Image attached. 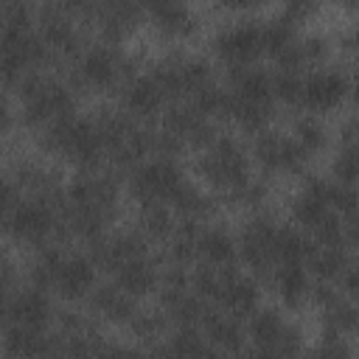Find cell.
<instances>
[{
  "mask_svg": "<svg viewBox=\"0 0 359 359\" xmlns=\"http://www.w3.org/2000/svg\"><path fill=\"white\" fill-rule=\"evenodd\" d=\"M182 185H185L182 182V174L168 160L146 163L132 177V188L137 191L140 199H146V205H160L163 199H174Z\"/></svg>",
  "mask_w": 359,
  "mask_h": 359,
  "instance_id": "6da1fadb",
  "label": "cell"
},
{
  "mask_svg": "<svg viewBox=\"0 0 359 359\" xmlns=\"http://www.w3.org/2000/svg\"><path fill=\"white\" fill-rule=\"evenodd\" d=\"M22 90H25V115L34 123L59 121L70 112V93L56 81H28Z\"/></svg>",
  "mask_w": 359,
  "mask_h": 359,
  "instance_id": "7a4b0ae2",
  "label": "cell"
},
{
  "mask_svg": "<svg viewBox=\"0 0 359 359\" xmlns=\"http://www.w3.org/2000/svg\"><path fill=\"white\" fill-rule=\"evenodd\" d=\"M202 171L216 182V185H227V188H241L247 182V165H244V154L241 149L233 143V140H219L205 163H202Z\"/></svg>",
  "mask_w": 359,
  "mask_h": 359,
  "instance_id": "3957f363",
  "label": "cell"
},
{
  "mask_svg": "<svg viewBox=\"0 0 359 359\" xmlns=\"http://www.w3.org/2000/svg\"><path fill=\"white\" fill-rule=\"evenodd\" d=\"M6 219H8V227H11L17 236L34 238V241L42 238V236L50 230V224H53L50 208L42 205V202H20V205H14V208L6 213Z\"/></svg>",
  "mask_w": 359,
  "mask_h": 359,
  "instance_id": "277c9868",
  "label": "cell"
},
{
  "mask_svg": "<svg viewBox=\"0 0 359 359\" xmlns=\"http://www.w3.org/2000/svg\"><path fill=\"white\" fill-rule=\"evenodd\" d=\"M216 45L219 50L233 59V62H244L250 59L261 45H264V36H261V28L252 25V22H238V25H230L224 28L219 36H216Z\"/></svg>",
  "mask_w": 359,
  "mask_h": 359,
  "instance_id": "5b68a950",
  "label": "cell"
},
{
  "mask_svg": "<svg viewBox=\"0 0 359 359\" xmlns=\"http://www.w3.org/2000/svg\"><path fill=\"white\" fill-rule=\"evenodd\" d=\"M342 93H345V79L339 73H331V70L311 73L303 81V101L311 109H328V107H334L342 98Z\"/></svg>",
  "mask_w": 359,
  "mask_h": 359,
  "instance_id": "8992f818",
  "label": "cell"
},
{
  "mask_svg": "<svg viewBox=\"0 0 359 359\" xmlns=\"http://www.w3.org/2000/svg\"><path fill=\"white\" fill-rule=\"evenodd\" d=\"M48 300L39 292H17L6 300V314L11 320V325H31L39 328L48 320Z\"/></svg>",
  "mask_w": 359,
  "mask_h": 359,
  "instance_id": "52a82bcc",
  "label": "cell"
},
{
  "mask_svg": "<svg viewBox=\"0 0 359 359\" xmlns=\"http://www.w3.org/2000/svg\"><path fill=\"white\" fill-rule=\"evenodd\" d=\"M6 351L14 359H45L50 356V342L39 328L31 325H8L6 331Z\"/></svg>",
  "mask_w": 359,
  "mask_h": 359,
  "instance_id": "ba28073f",
  "label": "cell"
},
{
  "mask_svg": "<svg viewBox=\"0 0 359 359\" xmlns=\"http://www.w3.org/2000/svg\"><path fill=\"white\" fill-rule=\"evenodd\" d=\"M93 283V264L81 255H73L67 261H62V269H59V280L56 286L62 289V294L67 297H79L90 289Z\"/></svg>",
  "mask_w": 359,
  "mask_h": 359,
  "instance_id": "9c48e42d",
  "label": "cell"
},
{
  "mask_svg": "<svg viewBox=\"0 0 359 359\" xmlns=\"http://www.w3.org/2000/svg\"><path fill=\"white\" fill-rule=\"evenodd\" d=\"M163 101V90L157 87V81L151 76H137L135 81H129L126 87V107L137 115H149L160 107Z\"/></svg>",
  "mask_w": 359,
  "mask_h": 359,
  "instance_id": "30bf717a",
  "label": "cell"
},
{
  "mask_svg": "<svg viewBox=\"0 0 359 359\" xmlns=\"http://www.w3.org/2000/svg\"><path fill=\"white\" fill-rule=\"evenodd\" d=\"M314 250L317 247L292 227H283L275 233V258L280 264H300L303 258H311Z\"/></svg>",
  "mask_w": 359,
  "mask_h": 359,
  "instance_id": "8fae6325",
  "label": "cell"
},
{
  "mask_svg": "<svg viewBox=\"0 0 359 359\" xmlns=\"http://www.w3.org/2000/svg\"><path fill=\"white\" fill-rule=\"evenodd\" d=\"M222 278L224 280H222V297L219 300L233 311H250L255 303V283L236 275V272H227V275L222 272Z\"/></svg>",
  "mask_w": 359,
  "mask_h": 359,
  "instance_id": "7c38bea8",
  "label": "cell"
},
{
  "mask_svg": "<svg viewBox=\"0 0 359 359\" xmlns=\"http://www.w3.org/2000/svg\"><path fill=\"white\" fill-rule=\"evenodd\" d=\"M81 73L95 84H109L118 73V56L109 48H93L81 59Z\"/></svg>",
  "mask_w": 359,
  "mask_h": 359,
  "instance_id": "4fadbf2b",
  "label": "cell"
},
{
  "mask_svg": "<svg viewBox=\"0 0 359 359\" xmlns=\"http://www.w3.org/2000/svg\"><path fill=\"white\" fill-rule=\"evenodd\" d=\"M269 93H272V79L261 70H247L241 67L236 73V95L247 98V101H258V104H269Z\"/></svg>",
  "mask_w": 359,
  "mask_h": 359,
  "instance_id": "5bb4252c",
  "label": "cell"
},
{
  "mask_svg": "<svg viewBox=\"0 0 359 359\" xmlns=\"http://www.w3.org/2000/svg\"><path fill=\"white\" fill-rule=\"evenodd\" d=\"M118 286H121L123 292L140 294V292H146V289L154 286V272H151V266H149L143 258L126 261V264L118 266Z\"/></svg>",
  "mask_w": 359,
  "mask_h": 359,
  "instance_id": "9a60e30c",
  "label": "cell"
},
{
  "mask_svg": "<svg viewBox=\"0 0 359 359\" xmlns=\"http://www.w3.org/2000/svg\"><path fill=\"white\" fill-rule=\"evenodd\" d=\"M95 306L107 317H115V320H126L135 314V303L129 300V294L121 286H101L95 292Z\"/></svg>",
  "mask_w": 359,
  "mask_h": 359,
  "instance_id": "2e32d148",
  "label": "cell"
},
{
  "mask_svg": "<svg viewBox=\"0 0 359 359\" xmlns=\"http://www.w3.org/2000/svg\"><path fill=\"white\" fill-rule=\"evenodd\" d=\"M196 247L213 264H224V261L233 258V241H230V236L224 230H205L196 238Z\"/></svg>",
  "mask_w": 359,
  "mask_h": 359,
  "instance_id": "e0dca14e",
  "label": "cell"
},
{
  "mask_svg": "<svg viewBox=\"0 0 359 359\" xmlns=\"http://www.w3.org/2000/svg\"><path fill=\"white\" fill-rule=\"evenodd\" d=\"M205 323H208V334L213 337L216 345H222V348H238V342H241V328H238V323H236L233 317L208 311Z\"/></svg>",
  "mask_w": 359,
  "mask_h": 359,
  "instance_id": "ac0fdd59",
  "label": "cell"
},
{
  "mask_svg": "<svg viewBox=\"0 0 359 359\" xmlns=\"http://www.w3.org/2000/svg\"><path fill=\"white\" fill-rule=\"evenodd\" d=\"M250 331H252V337H255L258 345H272L275 348V342L280 339V334L286 331V325H283V320L275 311H258L250 320Z\"/></svg>",
  "mask_w": 359,
  "mask_h": 359,
  "instance_id": "d6986e66",
  "label": "cell"
},
{
  "mask_svg": "<svg viewBox=\"0 0 359 359\" xmlns=\"http://www.w3.org/2000/svg\"><path fill=\"white\" fill-rule=\"evenodd\" d=\"M236 121H241L244 126H258L266 121V109L269 104H258V101H247V98H238L236 93L227 95V107H224Z\"/></svg>",
  "mask_w": 359,
  "mask_h": 359,
  "instance_id": "ffe728a7",
  "label": "cell"
},
{
  "mask_svg": "<svg viewBox=\"0 0 359 359\" xmlns=\"http://www.w3.org/2000/svg\"><path fill=\"white\" fill-rule=\"evenodd\" d=\"M151 11L165 31H188L191 28V11L182 3H165L163 0V3H154Z\"/></svg>",
  "mask_w": 359,
  "mask_h": 359,
  "instance_id": "44dd1931",
  "label": "cell"
},
{
  "mask_svg": "<svg viewBox=\"0 0 359 359\" xmlns=\"http://www.w3.org/2000/svg\"><path fill=\"white\" fill-rule=\"evenodd\" d=\"M275 280H278V286H280L286 300H297L309 286L306 272H303L300 264H280V269L275 272Z\"/></svg>",
  "mask_w": 359,
  "mask_h": 359,
  "instance_id": "7402d4cb",
  "label": "cell"
},
{
  "mask_svg": "<svg viewBox=\"0 0 359 359\" xmlns=\"http://www.w3.org/2000/svg\"><path fill=\"white\" fill-rule=\"evenodd\" d=\"M294 216H297L303 224H309V227L314 230V227L328 216V202H325L323 196H314V194L303 191L300 199L294 202Z\"/></svg>",
  "mask_w": 359,
  "mask_h": 359,
  "instance_id": "603a6c76",
  "label": "cell"
},
{
  "mask_svg": "<svg viewBox=\"0 0 359 359\" xmlns=\"http://www.w3.org/2000/svg\"><path fill=\"white\" fill-rule=\"evenodd\" d=\"M309 261H311V269H314L323 280L334 278V275L345 266V255H342L339 247H317L314 255H311Z\"/></svg>",
  "mask_w": 359,
  "mask_h": 359,
  "instance_id": "cb8c5ba5",
  "label": "cell"
},
{
  "mask_svg": "<svg viewBox=\"0 0 359 359\" xmlns=\"http://www.w3.org/2000/svg\"><path fill=\"white\" fill-rule=\"evenodd\" d=\"M261 36H264V45L278 56L283 48H289L294 42V34H292V25L289 20H269L264 28H261Z\"/></svg>",
  "mask_w": 359,
  "mask_h": 359,
  "instance_id": "d4e9b609",
  "label": "cell"
},
{
  "mask_svg": "<svg viewBox=\"0 0 359 359\" xmlns=\"http://www.w3.org/2000/svg\"><path fill=\"white\" fill-rule=\"evenodd\" d=\"M328 328L331 334H339V331H353L359 325V311L351 306V303H342V300H334L328 303Z\"/></svg>",
  "mask_w": 359,
  "mask_h": 359,
  "instance_id": "484cf974",
  "label": "cell"
},
{
  "mask_svg": "<svg viewBox=\"0 0 359 359\" xmlns=\"http://www.w3.org/2000/svg\"><path fill=\"white\" fill-rule=\"evenodd\" d=\"M255 151L264 165L269 168H283V137L278 135H261L255 143Z\"/></svg>",
  "mask_w": 359,
  "mask_h": 359,
  "instance_id": "4316f807",
  "label": "cell"
},
{
  "mask_svg": "<svg viewBox=\"0 0 359 359\" xmlns=\"http://www.w3.org/2000/svg\"><path fill=\"white\" fill-rule=\"evenodd\" d=\"M272 93L280 95L283 101H297L303 98V81L297 79L294 70H280L272 76Z\"/></svg>",
  "mask_w": 359,
  "mask_h": 359,
  "instance_id": "83f0119b",
  "label": "cell"
},
{
  "mask_svg": "<svg viewBox=\"0 0 359 359\" xmlns=\"http://www.w3.org/2000/svg\"><path fill=\"white\" fill-rule=\"evenodd\" d=\"M45 39H48L50 45L67 48V45L73 42V28H70V22H67L65 17H59V14H48V17H45Z\"/></svg>",
  "mask_w": 359,
  "mask_h": 359,
  "instance_id": "f1b7e54d",
  "label": "cell"
},
{
  "mask_svg": "<svg viewBox=\"0 0 359 359\" xmlns=\"http://www.w3.org/2000/svg\"><path fill=\"white\" fill-rule=\"evenodd\" d=\"M328 205H334L337 210L348 213V216H356V208H359V194L351 188V185H331V194H328Z\"/></svg>",
  "mask_w": 359,
  "mask_h": 359,
  "instance_id": "f546056e",
  "label": "cell"
},
{
  "mask_svg": "<svg viewBox=\"0 0 359 359\" xmlns=\"http://www.w3.org/2000/svg\"><path fill=\"white\" fill-rule=\"evenodd\" d=\"M306 151H311V149H317V146H323V126L314 121V118H303L300 123H297V137H294Z\"/></svg>",
  "mask_w": 359,
  "mask_h": 359,
  "instance_id": "4dcf8cb0",
  "label": "cell"
},
{
  "mask_svg": "<svg viewBox=\"0 0 359 359\" xmlns=\"http://www.w3.org/2000/svg\"><path fill=\"white\" fill-rule=\"evenodd\" d=\"M337 174L342 177L345 185H351L353 180H359V146H348L339 160H337Z\"/></svg>",
  "mask_w": 359,
  "mask_h": 359,
  "instance_id": "1f68e13d",
  "label": "cell"
},
{
  "mask_svg": "<svg viewBox=\"0 0 359 359\" xmlns=\"http://www.w3.org/2000/svg\"><path fill=\"white\" fill-rule=\"evenodd\" d=\"M143 222H146V227H149V230H157V233H163V230L168 227V213H165L160 205H146Z\"/></svg>",
  "mask_w": 359,
  "mask_h": 359,
  "instance_id": "d6a6232c",
  "label": "cell"
},
{
  "mask_svg": "<svg viewBox=\"0 0 359 359\" xmlns=\"http://www.w3.org/2000/svg\"><path fill=\"white\" fill-rule=\"evenodd\" d=\"M93 359H126V351L123 348H109V345H101L98 351H95V356Z\"/></svg>",
  "mask_w": 359,
  "mask_h": 359,
  "instance_id": "836d02e7",
  "label": "cell"
},
{
  "mask_svg": "<svg viewBox=\"0 0 359 359\" xmlns=\"http://www.w3.org/2000/svg\"><path fill=\"white\" fill-rule=\"evenodd\" d=\"M345 286H348V292H351L353 297H359V266H351V269L345 272Z\"/></svg>",
  "mask_w": 359,
  "mask_h": 359,
  "instance_id": "e575fe53",
  "label": "cell"
},
{
  "mask_svg": "<svg viewBox=\"0 0 359 359\" xmlns=\"http://www.w3.org/2000/svg\"><path fill=\"white\" fill-rule=\"evenodd\" d=\"M126 359H149V356L140 353V351H126Z\"/></svg>",
  "mask_w": 359,
  "mask_h": 359,
  "instance_id": "d590c367",
  "label": "cell"
},
{
  "mask_svg": "<svg viewBox=\"0 0 359 359\" xmlns=\"http://www.w3.org/2000/svg\"><path fill=\"white\" fill-rule=\"evenodd\" d=\"M45 359H70L67 353H50V356H45Z\"/></svg>",
  "mask_w": 359,
  "mask_h": 359,
  "instance_id": "8d00e7d4",
  "label": "cell"
},
{
  "mask_svg": "<svg viewBox=\"0 0 359 359\" xmlns=\"http://www.w3.org/2000/svg\"><path fill=\"white\" fill-rule=\"evenodd\" d=\"M353 93H356V98H359V76H356V84H353Z\"/></svg>",
  "mask_w": 359,
  "mask_h": 359,
  "instance_id": "74e56055",
  "label": "cell"
},
{
  "mask_svg": "<svg viewBox=\"0 0 359 359\" xmlns=\"http://www.w3.org/2000/svg\"><path fill=\"white\" fill-rule=\"evenodd\" d=\"M356 135H359V123H356Z\"/></svg>",
  "mask_w": 359,
  "mask_h": 359,
  "instance_id": "f35d334b",
  "label": "cell"
}]
</instances>
